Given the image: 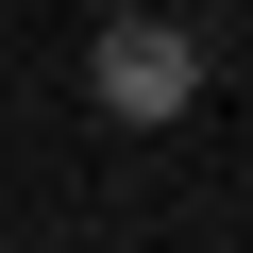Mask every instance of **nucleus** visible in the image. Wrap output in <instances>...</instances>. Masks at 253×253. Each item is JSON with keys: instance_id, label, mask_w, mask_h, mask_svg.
<instances>
[{"instance_id": "obj_1", "label": "nucleus", "mask_w": 253, "mask_h": 253, "mask_svg": "<svg viewBox=\"0 0 253 253\" xmlns=\"http://www.w3.org/2000/svg\"><path fill=\"white\" fill-rule=\"evenodd\" d=\"M203 68H219V34L203 17H152V0H118V17L84 34V101L118 118V135H169V118L203 101Z\"/></svg>"}]
</instances>
